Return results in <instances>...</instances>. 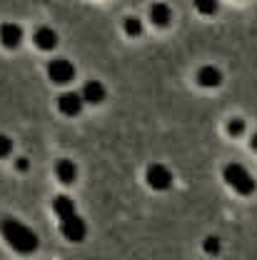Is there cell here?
<instances>
[{
  "label": "cell",
  "mask_w": 257,
  "mask_h": 260,
  "mask_svg": "<svg viewBox=\"0 0 257 260\" xmlns=\"http://www.w3.org/2000/svg\"><path fill=\"white\" fill-rule=\"evenodd\" d=\"M48 75L55 83H67V80H72L75 68H72V63H67V60H53V63L48 65Z\"/></svg>",
  "instance_id": "6da1fadb"
},
{
  "label": "cell",
  "mask_w": 257,
  "mask_h": 260,
  "mask_svg": "<svg viewBox=\"0 0 257 260\" xmlns=\"http://www.w3.org/2000/svg\"><path fill=\"white\" fill-rule=\"evenodd\" d=\"M20 28L18 25H13V23H5L3 28H0V40H3V45H8V48H15L18 43H20Z\"/></svg>",
  "instance_id": "7a4b0ae2"
},
{
  "label": "cell",
  "mask_w": 257,
  "mask_h": 260,
  "mask_svg": "<svg viewBox=\"0 0 257 260\" xmlns=\"http://www.w3.org/2000/svg\"><path fill=\"white\" fill-rule=\"evenodd\" d=\"M55 43H58V38H55V32L50 30V28H40V30L35 32V45H38V48L50 50Z\"/></svg>",
  "instance_id": "3957f363"
},
{
  "label": "cell",
  "mask_w": 257,
  "mask_h": 260,
  "mask_svg": "<svg viewBox=\"0 0 257 260\" xmlns=\"http://www.w3.org/2000/svg\"><path fill=\"white\" fill-rule=\"evenodd\" d=\"M150 18H153V23H155V25H167L172 15H170V8H167V5L158 3V5H153V8H150Z\"/></svg>",
  "instance_id": "277c9868"
},
{
  "label": "cell",
  "mask_w": 257,
  "mask_h": 260,
  "mask_svg": "<svg viewBox=\"0 0 257 260\" xmlns=\"http://www.w3.org/2000/svg\"><path fill=\"white\" fill-rule=\"evenodd\" d=\"M220 78H223V75H220V70H217V68H212V65H205V68L200 70V83H202V85H210V88H212V85H217V83H220Z\"/></svg>",
  "instance_id": "5b68a950"
},
{
  "label": "cell",
  "mask_w": 257,
  "mask_h": 260,
  "mask_svg": "<svg viewBox=\"0 0 257 260\" xmlns=\"http://www.w3.org/2000/svg\"><path fill=\"white\" fill-rule=\"evenodd\" d=\"M60 108H63L65 113H78V108H80V98L78 95H63L60 98Z\"/></svg>",
  "instance_id": "8992f818"
},
{
  "label": "cell",
  "mask_w": 257,
  "mask_h": 260,
  "mask_svg": "<svg viewBox=\"0 0 257 260\" xmlns=\"http://www.w3.org/2000/svg\"><path fill=\"white\" fill-rule=\"evenodd\" d=\"M102 95H105V93H102V85H100V83H88V85H85V98H88V100H100Z\"/></svg>",
  "instance_id": "52a82bcc"
},
{
  "label": "cell",
  "mask_w": 257,
  "mask_h": 260,
  "mask_svg": "<svg viewBox=\"0 0 257 260\" xmlns=\"http://www.w3.org/2000/svg\"><path fill=\"white\" fill-rule=\"evenodd\" d=\"M195 5H197V10L205 13V15H212V13L217 10V0H195Z\"/></svg>",
  "instance_id": "ba28073f"
},
{
  "label": "cell",
  "mask_w": 257,
  "mask_h": 260,
  "mask_svg": "<svg viewBox=\"0 0 257 260\" xmlns=\"http://www.w3.org/2000/svg\"><path fill=\"white\" fill-rule=\"evenodd\" d=\"M125 30H128L130 35H137V32H140V23L132 18V20H128V23H125Z\"/></svg>",
  "instance_id": "9c48e42d"
}]
</instances>
